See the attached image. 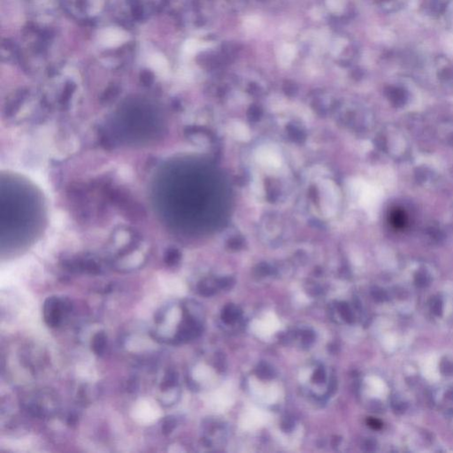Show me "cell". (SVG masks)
Wrapping results in <instances>:
<instances>
[{
	"instance_id": "cell-1",
	"label": "cell",
	"mask_w": 453,
	"mask_h": 453,
	"mask_svg": "<svg viewBox=\"0 0 453 453\" xmlns=\"http://www.w3.org/2000/svg\"><path fill=\"white\" fill-rule=\"evenodd\" d=\"M71 310V302L67 298L59 296H50L44 304V319L45 323L51 328L60 325L63 317Z\"/></svg>"
},
{
	"instance_id": "cell-2",
	"label": "cell",
	"mask_w": 453,
	"mask_h": 453,
	"mask_svg": "<svg viewBox=\"0 0 453 453\" xmlns=\"http://www.w3.org/2000/svg\"><path fill=\"white\" fill-rule=\"evenodd\" d=\"M105 347H106V335L103 331L98 332L96 335H94L92 341H91V349L95 354L101 356L105 352Z\"/></svg>"
},
{
	"instance_id": "cell-3",
	"label": "cell",
	"mask_w": 453,
	"mask_h": 453,
	"mask_svg": "<svg viewBox=\"0 0 453 453\" xmlns=\"http://www.w3.org/2000/svg\"><path fill=\"white\" fill-rule=\"evenodd\" d=\"M174 427H175L174 419H173L172 418L165 419V421L163 423V433L165 434V435L171 433L173 429H174Z\"/></svg>"
}]
</instances>
